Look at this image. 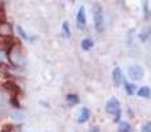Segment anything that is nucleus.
<instances>
[{"instance_id":"f257e3e1","label":"nucleus","mask_w":151,"mask_h":132,"mask_svg":"<svg viewBox=\"0 0 151 132\" xmlns=\"http://www.w3.org/2000/svg\"><path fill=\"white\" fill-rule=\"evenodd\" d=\"M92 12H93L95 28L97 32H101L104 29V12L100 3H95L93 7H92Z\"/></svg>"},{"instance_id":"f03ea898","label":"nucleus","mask_w":151,"mask_h":132,"mask_svg":"<svg viewBox=\"0 0 151 132\" xmlns=\"http://www.w3.org/2000/svg\"><path fill=\"white\" fill-rule=\"evenodd\" d=\"M105 110H106V114L118 118V116H120V102L116 98H110L108 101V103H106Z\"/></svg>"},{"instance_id":"7ed1b4c3","label":"nucleus","mask_w":151,"mask_h":132,"mask_svg":"<svg viewBox=\"0 0 151 132\" xmlns=\"http://www.w3.org/2000/svg\"><path fill=\"white\" fill-rule=\"evenodd\" d=\"M143 69H142L139 65H133L129 67V77L132 79H135V81H139L143 77Z\"/></svg>"},{"instance_id":"20e7f679","label":"nucleus","mask_w":151,"mask_h":132,"mask_svg":"<svg viewBox=\"0 0 151 132\" xmlns=\"http://www.w3.org/2000/svg\"><path fill=\"white\" fill-rule=\"evenodd\" d=\"M76 24L80 29H84L87 25V17H86V8L80 7L78 11V16H76Z\"/></svg>"},{"instance_id":"39448f33","label":"nucleus","mask_w":151,"mask_h":132,"mask_svg":"<svg viewBox=\"0 0 151 132\" xmlns=\"http://www.w3.org/2000/svg\"><path fill=\"white\" fill-rule=\"evenodd\" d=\"M13 29L8 23H0V37H12Z\"/></svg>"},{"instance_id":"423d86ee","label":"nucleus","mask_w":151,"mask_h":132,"mask_svg":"<svg viewBox=\"0 0 151 132\" xmlns=\"http://www.w3.org/2000/svg\"><path fill=\"white\" fill-rule=\"evenodd\" d=\"M12 45H13V42L11 37H0V50L9 52Z\"/></svg>"},{"instance_id":"0eeeda50","label":"nucleus","mask_w":151,"mask_h":132,"mask_svg":"<svg viewBox=\"0 0 151 132\" xmlns=\"http://www.w3.org/2000/svg\"><path fill=\"white\" fill-rule=\"evenodd\" d=\"M122 74H121V70L118 67H116L114 71H113V82H114L116 86H120L122 83Z\"/></svg>"},{"instance_id":"6e6552de","label":"nucleus","mask_w":151,"mask_h":132,"mask_svg":"<svg viewBox=\"0 0 151 132\" xmlns=\"http://www.w3.org/2000/svg\"><path fill=\"white\" fill-rule=\"evenodd\" d=\"M88 119H89V111H88V108L83 107L82 110H80L79 118H78V123H86Z\"/></svg>"},{"instance_id":"1a4fd4ad","label":"nucleus","mask_w":151,"mask_h":132,"mask_svg":"<svg viewBox=\"0 0 151 132\" xmlns=\"http://www.w3.org/2000/svg\"><path fill=\"white\" fill-rule=\"evenodd\" d=\"M138 95L141 96V98H150L151 91H150L149 87L145 86V87H141V89L138 90Z\"/></svg>"},{"instance_id":"9d476101","label":"nucleus","mask_w":151,"mask_h":132,"mask_svg":"<svg viewBox=\"0 0 151 132\" xmlns=\"http://www.w3.org/2000/svg\"><path fill=\"white\" fill-rule=\"evenodd\" d=\"M62 33H63L65 39H70V37H71V32H70V26H68L67 21H65L62 24Z\"/></svg>"},{"instance_id":"9b49d317","label":"nucleus","mask_w":151,"mask_h":132,"mask_svg":"<svg viewBox=\"0 0 151 132\" xmlns=\"http://www.w3.org/2000/svg\"><path fill=\"white\" fill-rule=\"evenodd\" d=\"M92 45H93V42H92V40H89V39H84L82 41V48L84 50H89V49L92 48Z\"/></svg>"},{"instance_id":"f8f14e48","label":"nucleus","mask_w":151,"mask_h":132,"mask_svg":"<svg viewBox=\"0 0 151 132\" xmlns=\"http://www.w3.org/2000/svg\"><path fill=\"white\" fill-rule=\"evenodd\" d=\"M120 132H130V125L126 122H122L120 124Z\"/></svg>"},{"instance_id":"ddd939ff","label":"nucleus","mask_w":151,"mask_h":132,"mask_svg":"<svg viewBox=\"0 0 151 132\" xmlns=\"http://www.w3.org/2000/svg\"><path fill=\"white\" fill-rule=\"evenodd\" d=\"M67 102H68V104H76L78 103V96L76 95H68L67 96Z\"/></svg>"},{"instance_id":"4468645a","label":"nucleus","mask_w":151,"mask_h":132,"mask_svg":"<svg viewBox=\"0 0 151 132\" xmlns=\"http://www.w3.org/2000/svg\"><path fill=\"white\" fill-rule=\"evenodd\" d=\"M125 87H126V91L127 94H134V90H135V86L134 85H130V83H125Z\"/></svg>"},{"instance_id":"2eb2a0df","label":"nucleus","mask_w":151,"mask_h":132,"mask_svg":"<svg viewBox=\"0 0 151 132\" xmlns=\"http://www.w3.org/2000/svg\"><path fill=\"white\" fill-rule=\"evenodd\" d=\"M17 31H19V33L22 36V39H25V40H30V39H29V36H28V34L25 33L24 31H22V28H21V26H17Z\"/></svg>"},{"instance_id":"dca6fc26","label":"nucleus","mask_w":151,"mask_h":132,"mask_svg":"<svg viewBox=\"0 0 151 132\" xmlns=\"http://www.w3.org/2000/svg\"><path fill=\"white\" fill-rule=\"evenodd\" d=\"M142 131H143V132H151V122H147L146 124L143 125Z\"/></svg>"},{"instance_id":"f3484780","label":"nucleus","mask_w":151,"mask_h":132,"mask_svg":"<svg viewBox=\"0 0 151 132\" xmlns=\"http://www.w3.org/2000/svg\"><path fill=\"white\" fill-rule=\"evenodd\" d=\"M12 130H13L12 125H4V127H3V132H8V131H12Z\"/></svg>"},{"instance_id":"a211bd4d","label":"nucleus","mask_w":151,"mask_h":132,"mask_svg":"<svg viewBox=\"0 0 151 132\" xmlns=\"http://www.w3.org/2000/svg\"><path fill=\"white\" fill-rule=\"evenodd\" d=\"M3 111H4V103H3V102L0 101V115L3 114Z\"/></svg>"},{"instance_id":"6ab92c4d","label":"nucleus","mask_w":151,"mask_h":132,"mask_svg":"<svg viewBox=\"0 0 151 132\" xmlns=\"http://www.w3.org/2000/svg\"><path fill=\"white\" fill-rule=\"evenodd\" d=\"M4 16V9H3V5L0 4V17Z\"/></svg>"},{"instance_id":"aec40b11","label":"nucleus","mask_w":151,"mask_h":132,"mask_svg":"<svg viewBox=\"0 0 151 132\" xmlns=\"http://www.w3.org/2000/svg\"><path fill=\"white\" fill-rule=\"evenodd\" d=\"M91 132H99V128H97V127H95V128H93V130H92Z\"/></svg>"},{"instance_id":"412c9836","label":"nucleus","mask_w":151,"mask_h":132,"mask_svg":"<svg viewBox=\"0 0 151 132\" xmlns=\"http://www.w3.org/2000/svg\"><path fill=\"white\" fill-rule=\"evenodd\" d=\"M0 62H1V54H0Z\"/></svg>"}]
</instances>
